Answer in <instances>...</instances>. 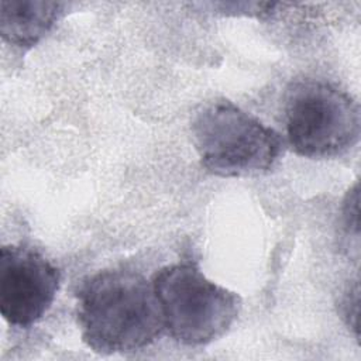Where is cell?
Wrapping results in <instances>:
<instances>
[{"label": "cell", "mask_w": 361, "mask_h": 361, "mask_svg": "<svg viewBox=\"0 0 361 361\" xmlns=\"http://www.w3.org/2000/svg\"><path fill=\"white\" fill-rule=\"evenodd\" d=\"M61 285L59 269L24 245L0 250V312L10 326L28 329L52 306Z\"/></svg>", "instance_id": "5b68a950"}, {"label": "cell", "mask_w": 361, "mask_h": 361, "mask_svg": "<svg viewBox=\"0 0 361 361\" xmlns=\"http://www.w3.org/2000/svg\"><path fill=\"white\" fill-rule=\"evenodd\" d=\"M285 121L292 149L306 158L338 157L360 138L358 103L324 80L303 79L290 85L285 100Z\"/></svg>", "instance_id": "277c9868"}, {"label": "cell", "mask_w": 361, "mask_h": 361, "mask_svg": "<svg viewBox=\"0 0 361 361\" xmlns=\"http://www.w3.org/2000/svg\"><path fill=\"white\" fill-rule=\"evenodd\" d=\"M83 343L99 354H120L152 344L164 331L162 313L142 275L106 269L82 281L76 292Z\"/></svg>", "instance_id": "6da1fadb"}, {"label": "cell", "mask_w": 361, "mask_h": 361, "mask_svg": "<svg viewBox=\"0 0 361 361\" xmlns=\"http://www.w3.org/2000/svg\"><path fill=\"white\" fill-rule=\"evenodd\" d=\"M190 130L202 166L221 178L267 173L283 152L274 128L226 99L202 104Z\"/></svg>", "instance_id": "7a4b0ae2"}, {"label": "cell", "mask_w": 361, "mask_h": 361, "mask_svg": "<svg viewBox=\"0 0 361 361\" xmlns=\"http://www.w3.org/2000/svg\"><path fill=\"white\" fill-rule=\"evenodd\" d=\"M152 288L165 329L185 345H204L223 337L241 310V298L207 279L192 262L155 272Z\"/></svg>", "instance_id": "3957f363"}, {"label": "cell", "mask_w": 361, "mask_h": 361, "mask_svg": "<svg viewBox=\"0 0 361 361\" xmlns=\"http://www.w3.org/2000/svg\"><path fill=\"white\" fill-rule=\"evenodd\" d=\"M65 3L38 0H1L0 34L18 48L37 45L65 13Z\"/></svg>", "instance_id": "8992f818"}]
</instances>
